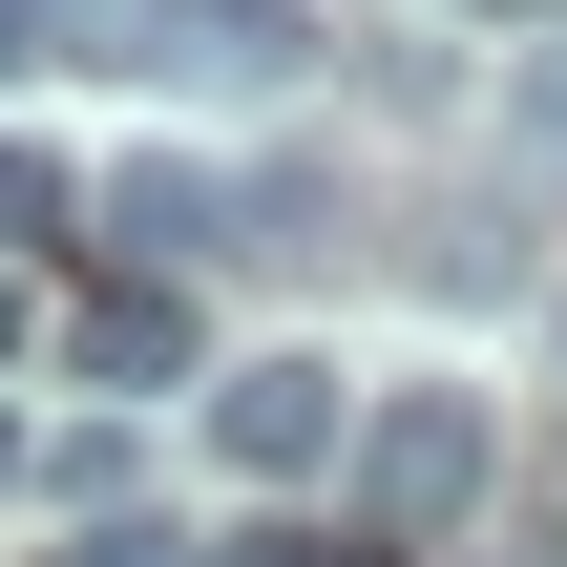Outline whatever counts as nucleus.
I'll list each match as a JSON object with an SVG mask.
<instances>
[{"label":"nucleus","mask_w":567,"mask_h":567,"mask_svg":"<svg viewBox=\"0 0 567 567\" xmlns=\"http://www.w3.org/2000/svg\"><path fill=\"white\" fill-rule=\"evenodd\" d=\"M105 231H126V252H210V231H231V189H210L189 147H126V168H105Z\"/></svg>","instance_id":"nucleus-4"},{"label":"nucleus","mask_w":567,"mask_h":567,"mask_svg":"<svg viewBox=\"0 0 567 567\" xmlns=\"http://www.w3.org/2000/svg\"><path fill=\"white\" fill-rule=\"evenodd\" d=\"M63 358H84L105 400H168V379H189V295H168V274H84V316H63Z\"/></svg>","instance_id":"nucleus-3"},{"label":"nucleus","mask_w":567,"mask_h":567,"mask_svg":"<svg viewBox=\"0 0 567 567\" xmlns=\"http://www.w3.org/2000/svg\"><path fill=\"white\" fill-rule=\"evenodd\" d=\"M0 463H21V442H0Z\"/></svg>","instance_id":"nucleus-9"},{"label":"nucleus","mask_w":567,"mask_h":567,"mask_svg":"<svg viewBox=\"0 0 567 567\" xmlns=\"http://www.w3.org/2000/svg\"><path fill=\"white\" fill-rule=\"evenodd\" d=\"M337 442H358L337 358H252V379H210V463H231V484H316Z\"/></svg>","instance_id":"nucleus-2"},{"label":"nucleus","mask_w":567,"mask_h":567,"mask_svg":"<svg viewBox=\"0 0 567 567\" xmlns=\"http://www.w3.org/2000/svg\"><path fill=\"white\" fill-rule=\"evenodd\" d=\"M21 337H42V316H21V274H0V358H21Z\"/></svg>","instance_id":"nucleus-7"},{"label":"nucleus","mask_w":567,"mask_h":567,"mask_svg":"<svg viewBox=\"0 0 567 567\" xmlns=\"http://www.w3.org/2000/svg\"><path fill=\"white\" fill-rule=\"evenodd\" d=\"M0 63H21V0H0Z\"/></svg>","instance_id":"nucleus-8"},{"label":"nucleus","mask_w":567,"mask_h":567,"mask_svg":"<svg viewBox=\"0 0 567 567\" xmlns=\"http://www.w3.org/2000/svg\"><path fill=\"white\" fill-rule=\"evenodd\" d=\"M42 210H63V168H21V147H0V231H42Z\"/></svg>","instance_id":"nucleus-5"},{"label":"nucleus","mask_w":567,"mask_h":567,"mask_svg":"<svg viewBox=\"0 0 567 567\" xmlns=\"http://www.w3.org/2000/svg\"><path fill=\"white\" fill-rule=\"evenodd\" d=\"M252 567H379V547H252Z\"/></svg>","instance_id":"nucleus-6"},{"label":"nucleus","mask_w":567,"mask_h":567,"mask_svg":"<svg viewBox=\"0 0 567 567\" xmlns=\"http://www.w3.org/2000/svg\"><path fill=\"white\" fill-rule=\"evenodd\" d=\"M337 463H358V505H379L400 547H463V526H484V484H505V442H484V400H463V379L379 400V421H358Z\"/></svg>","instance_id":"nucleus-1"}]
</instances>
